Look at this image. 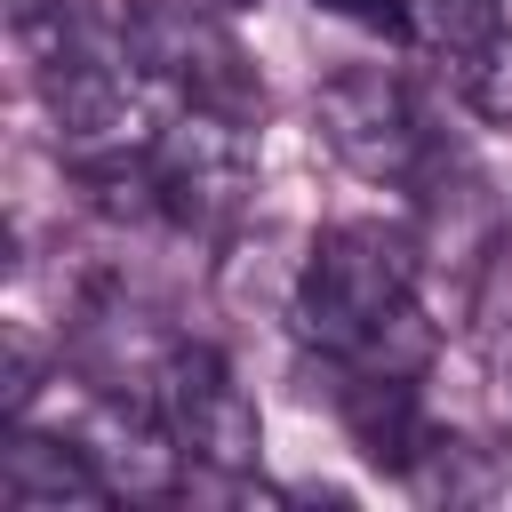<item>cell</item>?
<instances>
[{
	"label": "cell",
	"mask_w": 512,
	"mask_h": 512,
	"mask_svg": "<svg viewBox=\"0 0 512 512\" xmlns=\"http://www.w3.org/2000/svg\"><path fill=\"white\" fill-rule=\"evenodd\" d=\"M408 304H416V240L384 224H328L304 248L288 320L320 360H360Z\"/></svg>",
	"instance_id": "1"
},
{
	"label": "cell",
	"mask_w": 512,
	"mask_h": 512,
	"mask_svg": "<svg viewBox=\"0 0 512 512\" xmlns=\"http://www.w3.org/2000/svg\"><path fill=\"white\" fill-rule=\"evenodd\" d=\"M120 40L184 104H216V112H240V120L264 112V80L208 0H120Z\"/></svg>",
	"instance_id": "2"
},
{
	"label": "cell",
	"mask_w": 512,
	"mask_h": 512,
	"mask_svg": "<svg viewBox=\"0 0 512 512\" xmlns=\"http://www.w3.org/2000/svg\"><path fill=\"white\" fill-rule=\"evenodd\" d=\"M248 184H256V120L240 112H216V104H184L160 144H152V192H160V216L184 224V232H216L248 208Z\"/></svg>",
	"instance_id": "3"
},
{
	"label": "cell",
	"mask_w": 512,
	"mask_h": 512,
	"mask_svg": "<svg viewBox=\"0 0 512 512\" xmlns=\"http://www.w3.org/2000/svg\"><path fill=\"white\" fill-rule=\"evenodd\" d=\"M152 408L176 432V448L192 456V472H224V480L256 472L264 424H256V400L240 392V376H232V360L216 344H184L176 336L160 376H152Z\"/></svg>",
	"instance_id": "4"
},
{
	"label": "cell",
	"mask_w": 512,
	"mask_h": 512,
	"mask_svg": "<svg viewBox=\"0 0 512 512\" xmlns=\"http://www.w3.org/2000/svg\"><path fill=\"white\" fill-rule=\"evenodd\" d=\"M312 128L320 144L360 176V184H408L424 168V120L400 72L384 64H352L336 80H320L312 96Z\"/></svg>",
	"instance_id": "5"
},
{
	"label": "cell",
	"mask_w": 512,
	"mask_h": 512,
	"mask_svg": "<svg viewBox=\"0 0 512 512\" xmlns=\"http://www.w3.org/2000/svg\"><path fill=\"white\" fill-rule=\"evenodd\" d=\"M336 408H344V432L352 448L376 464V472H416L432 456V424H424V400H416V376H384V368H336Z\"/></svg>",
	"instance_id": "6"
},
{
	"label": "cell",
	"mask_w": 512,
	"mask_h": 512,
	"mask_svg": "<svg viewBox=\"0 0 512 512\" xmlns=\"http://www.w3.org/2000/svg\"><path fill=\"white\" fill-rule=\"evenodd\" d=\"M0 496L24 504V512H56V504H112V480L96 472L88 440H56V432L8 424V440H0Z\"/></svg>",
	"instance_id": "7"
},
{
	"label": "cell",
	"mask_w": 512,
	"mask_h": 512,
	"mask_svg": "<svg viewBox=\"0 0 512 512\" xmlns=\"http://www.w3.org/2000/svg\"><path fill=\"white\" fill-rule=\"evenodd\" d=\"M392 24H400L416 48H432V56L464 64V56L496 32V0H400V8H392Z\"/></svg>",
	"instance_id": "8"
},
{
	"label": "cell",
	"mask_w": 512,
	"mask_h": 512,
	"mask_svg": "<svg viewBox=\"0 0 512 512\" xmlns=\"http://www.w3.org/2000/svg\"><path fill=\"white\" fill-rule=\"evenodd\" d=\"M456 80H464V104H472L488 128H512V32H488V40L456 64Z\"/></svg>",
	"instance_id": "9"
},
{
	"label": "cell",
	"mask_w": 512,
	"mask_h": 512,
	"mask_svg": "<svg viewBox=\"0 0 512 512\" xmlns=\"http://www.w3.org/2000/svg\"><path fill=\"white\" fill-rule=\"evenodd\" d=\"M32 384H40V360H32V344H24L16 328H8V376H0V408H8V416H24Z\"/></svg>",
	"instance_id": "10"
},
{
	"label": "cell",
	"mask_w": 512,
	"mask_h": 512,
	"mask_svg": "<svg viewBox=\"0 0 512 512\" xmlns=\"http://www.w3.org/2000/svg\"><path fill=\"white\" fill-rule=\"evenodd\" d=\"M64 8H72V0H8V24H16L24 40H40V32H48Z\"/></svg>",
	"instance_id": "11"
},
{
	"label": "cell",
	"mask_w": 512,
	"mask_h": 512,
	"mask_svg": "<svg viewBox=\"0 0 512 512\" xmlns=\"http://www.w3.org/2000/svg\"><path fill=\"white\" fill-rule=\"evenodd\" d=\"M312 8H328V16H352V24H384L400 0H312Z\"/></svg>",
	"instance_id": "12"
}]
</instances>
